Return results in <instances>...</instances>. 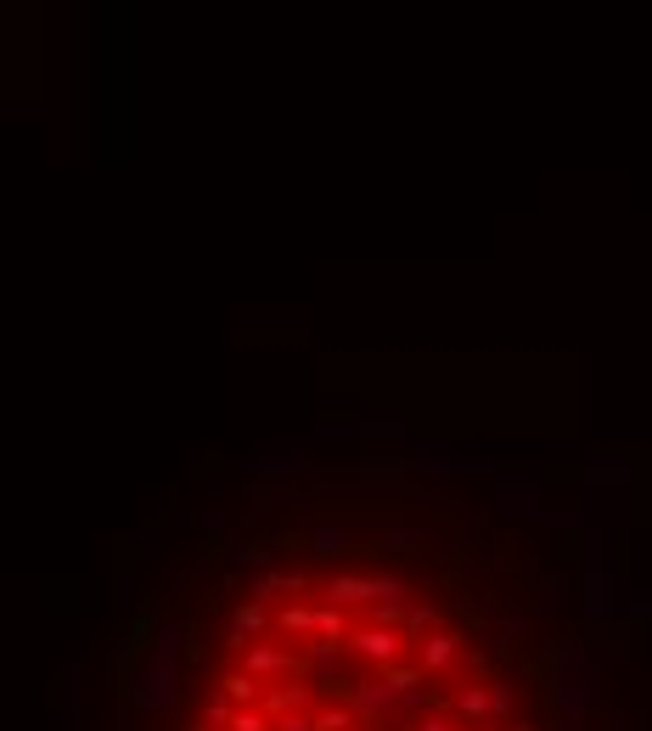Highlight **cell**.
<instances>
[{
  "mask_svg": "<svg viewBox=\"0 0 652 731\" xmlns=\"http://www.w3.org/2000/svg\"><path fill=\"white\" fill-rule=\"evenodd\" d=\"M180 635H185V630L169 619V624L158 630L152 664L136 675V703H141V709H152V714H158V709H169V703L180 698Z\"/></svg>",
  "mask_w": 652,
  "mask_h": 731,
  "instance_id": "6da1fadb",
  "label": "cell"
},
{
  "mask_svg": "<svg viewBox=\"0 0 652 731\" xmlns=\"http://www.w3.org/2000/svg\"><path fill=\"white\" fill-rule=\"evenodd\" d=\"M343 653H349V664H360V670H394V664H405L411 642H405V630H400V624H371V619H354V630H349Z\"/></svg>",
  "mask_w": 652,
  "mask_h": 731,
  "instance_id": "7a4b0ae2",
  "label": "cell"
},
{
  "mask_svg": "<svg viewBox=\"0 0 652 731\" xmlns=\"http://www.w3.org/2000/svg\"><path fill=\"white\" fill-rule=\"evenodd\" d=\"M259 687H275V681H299L304 675V653L293 642H282V635H264V642H253L242 659H237Z\"/></svg>",
  "mask_w": 652,
  "mask_h": 731,
  "instance_id": "3957f363",
  "label": "cell"
},
{
  "mask_svg": "<svg viewBox=\"0 0 652 731\" xmlns=\"http://www.w3.org/2000/svg\"><path fill=\"white\" fill-rule=\"evenodd\" d=\"M349 703H354L360 720H371V731H378V720L394 714V703H400L394 670H360V681H349Z\"/></svg>",
  "mask_w": 652,
  "mask_h": 731,
  "instance_id": "277c9868",
  "label": "cell"
},
{
  "mask_svg": "<svg viewBox=\"0 0 652 731\" xmlns=\"http://www.w3.org/2000/svg\"><path fill=\"white\" fill-rule=\"evenodd\" d=\"M411 653H417L422 675H428V681H439V675H450V670H455L461 659H468V642H461V630L439 624V630L417 635V642H411Z\"/></svg>",
  "mask_w": 652,
  "mask_h": 731,
  "instance_id": "5b68a950",
  "label": "cell"
},
{
  "mask_svg": "<svg viewBox=\"0 0 652 731\" xmlns=\"http://www.w3.org/2000/svg\"><path fill=\"white\" fill-rule=\"evenodd\" d=\"M304 681L327 698L349 692V653L343 648H327V642H304Z\"/></svg>",
  "mask_w": 652,
  "mask_h": 731,
  "instance_id": "8992f818",
  "label": "cell"
},
{
  "mask_svg": "<svg viewBox=\"0 0 652 731\" xmlns=\"http://www.w3.org/2000/svg\"><path fill=\"white\" fill-rule=\"evenodd\" d=\"M264 635H270V608L264 602H242L237 613H231V635H225V648H231V659H242L253 642H264Z\"/></svg>",
  "mask_w": 652,
  "mask_h": 731,
  "instance_id": "52a82bcc",
  "label": "cell"
},
{
  "mask_svg": "<svg viewBox=\"0 0 652 731\" xmlns=\"http://www.w3.org/2000/svg\"><path fill=\"white\" fill-rule=\"evenodd\" d=\"M450 714H455L461 725H473V731L495 725V709H490V681H461V687L450 692Z\"/></svg>",
  "mask_w": 652,
  "mask_h": 731,
  "instance_id": "ba28073f",
  "label": "cell"
},
{
  "mask_svg": "<svg viewBox=\"0 0 652 731\" xmlns=\"http://www.w3.org/2000/svg\"><path fill=\"white\" fill-rule=\"evenodd\" d=\"M270 635H282V642H310L315 635V602L304 597V602H275V613H270Z\"/></svg>",
  "mask_w": 652,
  "mask_h": 731,
  "instance_id": "9c48e42d",
  "label": "cell"
},
{
  "mask_svg": "<svg viewBox=\"0 0 652 731\" xmlns=\"http://www.w3.org/2000/svg\"><path fill=\"white\" fill-rule=\"evenodd\" d=\"M315 602H332V608L365 613V608H371V574H327Z\"/></svg>",
  "mask_w": 652,
  "mask_h": 731,
  "instance_id": "30bf717a",
  "label": "cell"
},
{
  "mask_svg": "<svg viewBox=\"0 0 652 731\" xmlns=\"http://www.w3.org/2000/svg\"><path fill=\"white\" fill-rule=\"evenodd\" d=\"M259 709H264L270 720H282V714H299V709H310V681L299 675V681H275V687H264Z\"/></svg>",
  "mask_w": 652,
  "mask_h": 731,
  "instance_id": "8fae6325",
  "label": "cell"
},
{
  "mask_svg": "<svg viewBox=\"0 0 652 731\" xmlns=\"http://www.w3.org/2000/svg\"><path fill=\"white\" fill-rule=\"evenodd\" d=\"M349 630H354V619H349V608H332V602H315V635H310V642H327V648H343V642H349Z\"/></svg>",
  "mask_w": 652,
  "mask_h": 731,
  "instance_id": "7c38bea8",
  "label": "cell"
},
{
  "mask_svg": "<svg viewBox=\"0 0 652 731\" xmlns=\"http://www.w3.org/2000/svg\"><path fill=\"white\" fill-rule=\"evenodd\" d=\"M214 692H225V698H231L237 709H248V703H259V698H264V687H259V681H253V675H248L242 664H231V670H225V675L214 681Z\"/></svg>",
  "mask_w": 652,
  "mask_h": 731,
  "instance_id": "4fadbf2b",
  "label": "cell"
},
{
  "mask_svg": "<svg viewBox=\"0 0 652 731\" xmlns=\"http://www.w3.org/2000/svg\"><path fill=\"white\" fill-rule=\"evenodd\" d=\"M315 725H321V731H371V720H360L354 703H343V698L321 703V709H315Z\"/></svg>",
  "mask_w": 652,
  "mask_h": 731,
  "instance_id": "5bb4252c",
  "label": "cell"
},
{
  "mask_svg": "<svg viewBox=\"0 0 652 731\" xmlns=\"http://www.w3.org/2000/svg\"><path fill=\"white\" fill-rule=\"evenodd\" d=\"M444 619H439V608L433 602H405V613H400V630H405V642H417V635H428V630H439Z\"/></svg>",
  "mask_w": 652,
  "mask_h": 731,
  "instance_id": "9a60e30c",
  "label": "cell"
},
{
  "mask_svg": "<svg viewBox=\"0 0 652 731\" xmlns=\"http://www.w3.org/2000/svg\"><path fill=\"white\" fill-rule=\"evenodd\" d=\"M231 714H237V703H231L225 692H209V698H203V725H209V731H225Z\"/></svg>",
  "mask_w": 652,
  "mask_h": 731,
  "instance_id": "2e32d148",
  "label": "cell"
},
{
  "mask_svg": "<svg viewBox=\"0 0 652 731\" xmlns=\"http://www.w3.org/2000/svg\"><path fill=\"white\" fill-rule=\"evenodd\" d=\"M225 731H275V720H270L259 703H248V709H237V714H231V725H225Z\"/></svg>",
  "mask_w": 652,
  "mask_h": 731,
  "instance_id": "e0dca14e",
  "label": "cell"
},
{
  "mask_svg": "<svg viewBox=\"0 0 652 731\" xmlns=\"http://www.w3.org/2000/svg\"><path fill=\"white\" fill-rule=\"evenodd\" d=\"M310 545H315V552H321V558H338V552H343V545H349V534H343V529H332V523H321V529L310 534Z\"/></svg>",
  "mask_w": 652,
  "mask_h": 731,
  "instance_id": "ac0fdd59",
  "label": "cell"
},
{
  "mask_svg": "<svg viewBox=\"0 0 652 731\" xmlns=\"http://www.w3.org/2000/svg\"><path fill=\"white\" fill-rule=\"evenodd\" d=\"M512 703H518L512 687H506V681H490V709H495V720H512Z\"/></svg>",
  "mask_w": 652,
  "mask_h": 731,
  "instance_id": "d6986e66",
  "label": "cell"
},
{
  "mask_svg": "<svg viewBox=\"0 0 652 731\" xmlns=\"http://www.w3.org/2000/svg\"><path fill=\"white\" fill-rule=\"evenodd\" d=\"M275 731H321V725H315V709H299V714L275 720Z\"/></svg>",
  "mask_w": 652,
  "mask_h": 731,
  "instance_id": "ffe728a7",
  "label": "cell"
},
{
  "mask_svg": "<svg viewBox=\"0 0 652 731\" xmlns=\"http://www.w3.org/2000/svg\"><path fill=\"white\" fill-rule=\"evenodd\" d=\"M518 731H523V725H518Z\"/></svg>",
  "mask_w": 652,
  "mask_h": 731,
  "instance_id": "44dd1931",
  "label": "cell"
}]
</instances>
